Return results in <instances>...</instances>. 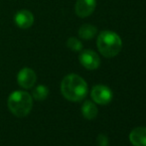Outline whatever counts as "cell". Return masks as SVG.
Wrapping results in <instances>:
<instances>
[{"instance_id": "obj_1", "label": "cell", "mask_w": 146, "mask_h": 146, "mask_svg": "<svg viewBox=\"0 0 146 146\" xmlns=\"http://www.w3.org/2000/svg\"><path fill=\"white\" fill-rule=\"evenodd\" d=\"M61 92L64 98L70 102H81L88 94V85L82 77L70 74L62 81Z\"/></svg>"}, {"instance_id": "obj_2", "label": "cell", "mask_w": 146, "mask_h": 146, "mask_svg": "<svg viewBox=\"0 0 146 146\" xmlns=\"http://www.w3.org/2000/svg\"><path fill=\"white\" fill-rule=\"evenodd\" d=\"M96 46L100 53L106 58H113L122 49L121 38L112 31H102L98 37Z\"/></svg>"}, {"instance_id": "obj_3", "label": "cell", "mask_w": 146, "mask_h": 146, "mask_svg": "<svg viewBox=\"0 0 146 146\" xmlns=\"http://www.w3.org/2000/svg\"><path fill=\"white\" fill-rule=\"evenodd\" d=\"M7 106L15 116L25 117L33 108V98L24 90H15L8 98Z\"/></svg>"}, {"instance_id": "obj_4", "label": "cell", "mask_w": 146, "mask_h": 146, "mask_svg": "<svg viewBox=\"0 0 146 146\" xmlns=\"http://www.w3.org/2000/svg\"><path fill=\"white\" fill-rule=\"evenodd\" d=\"M90 96L96 104L106 106L111 102L113 94H112L111 90L106 86L96 85L92 88V92H90Z\"/></svg>"}, {"instance_id": "obj_5", "label": "cell", "mask_w": 146, "mask_h": 146, "mask_svg": "<svg viewBox=\"0 0 146 146\" xmlns=\"http://www.w3.org/2000/svg\"><path fill=\"white\" fill-rule=\"evenodd\" d=\"M80 63L88 70H96L100 65V59L94 51L85 50L79 57Z\"/></svg>"}, {"instance_id": "obj_6", "label": "cell", "mask_w": 146, "mask_h": 146, "mask_svg": "<svg viewBox=\"0 0 146 146\" xmlns=\"http://www.w3.org/2000/svg\"><path fill=\"white\" fill-rule=\"evenodd\" d=\"M37 81V76L35 72L30 68H23L17 75V82L19 86L23 88H31L34 87Z\"/></svg>"}, {"instance_id": "obj_7", "label": "cell", "mask_w": 146, "mask_h": 146, "mask_svg": "<svg viewBox=\"0 0 146 146\" xmlns=\"http://www.w3.org/2000/svg\"><path fill=\"white\" fill-rule=\"evenodd\" d=\"M96 6V0H77L75 6L76 14L81 18L88 17L94 13Z\"/></svg>"}, {"instance_id": "obj_8", "label": "cell", "mask_w": 146, "mask_h": 146, "mask_svg": "<svg viewBox=\"0 0 146 146\" xmlns=\"http://www.w3.org/2000/svg\"><path fill=\"white\" fill-rule=\"evenodd\" d=\"M14 22L21 29H27V28H30L34 23V15L29 10L22 9L15 14Z\"/></svg>"}, {"instance_id": "obj_9", "label": "cell", "mask_w": 146, "mask_h": 146, "mask_svg": "<svg viewBox=\"0 0 146 146\" xmlns=\"http://www.w3.org/2000/svg\"><path fill=\"white\" fill-rule=\"evenodd\" d=\"M129 141L133 146H146V127H136L129 133Z\"/></svg>"}, {"instance_id": "obj_10", "label": "cell", "mask_w": 146, "mask_h": 146, "mask_svg": "<svg viewBox=\"0 0 146 146\" xmlns=\"http://www.w3.org/2000/svg\"><path fill=\"white\" fill-rule=\"evenodd\" d=\"M82 113L87 119H94L98 115V108L90 100H86L82 106Z\"/></svg>"}, {"instance_id": "obj_11", "label": "cell", "mask_w": 146, "mask_h": 146, "mask_svg": "<svg viewBox=\"0 0 146 146\" xmlns=\"http://www.w3.org/2000/svg\"><path fill=\"white\" fill-rule=\"evenodd\" d=\"M98 33V29L94 25L90 24H84L79 29V36L84 40H90Z\"/></svg>"}, {"instance_id": "obj_12", "label": "cell", "mask_w": 146, "mask_h": 146, "mask_svg": "<svg viewBox=\"0 0 146 146\" xmlns=\"http://www.w3.org/2000/svg\"><path fill=\"white\" fill-rule=\"evenodd\" d=\"M49 94V90L46 86L44 85H40L38 87H36L33 90V92H32V98L36 100H44L47 98Z\"/></svg>"}, {"instance_id": "obj_13", "label": "cell", "mask_w": 146, "mask_h": 146, "mask_svg": "<svg viewBox=\"0 0 146 146\" xmlns=\"http://www.w3.org/2000/svg\"><path fill=\"white\" fill-rule=\"evenodd\" d=\"M67 46L70 50L74 51V52H80L83 50V44L79 39L75 38V37H71L68 39L67 41Z\"/></svg>"}, {"instance_id": "obj_14", "label": "cell", "mask_w": 146, "mask_h": 146, "mask_svg": "<svg viewBox=\"0 0 146 146\" xmlns=\"http://www.w3.org/2000/svg\"><path fill=\"white\" fill-rule=\"evenodd\" d=\"M98 143L100 146H108V139L106 135L100 134L98 136Z\"/></svg>"}]
</instances>
